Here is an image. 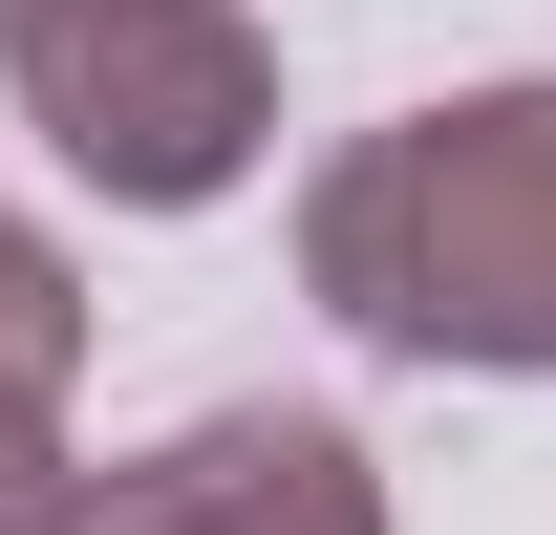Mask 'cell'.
Listing matches in <instances>:
<instances>
[{
  "instance_id": "1",
  "label": "cell",
  "mask_w": 556,
  "mask_h": 535,
  "mask_svg": "<svg viewBox=\"0 0 556 535\" xmlns=\"http://www.w3.org/2000/svg\"><path fill=\"white\" fill-rule=\"evenodd\" d=\"M300 300L386 364H492L556 386V86H450L407 129L321 150L300 194Z\"/></svg>"
},
{
  "instance_id": "2",
  "label": "cell",
  "mask_w": 556,
  "mask_h": 535,
  "mask_svg": "<svg viewBox=\"0 0 556 535\" xmlns=\"http://www.w3.org/2000/svg\"><path fill=\"white\" fill-rule=\"evenodd\" d=\"M0 86L108 214H214L278 150L257 0H0Z\"/></svg>"
},
{
  "instance_id": "3",
  "label": "cell",
  "mask_w": 556,
  "mask_h": 535,
  "mask_svg": "<svg viewBox=\"0 0 556 535\" xmlns=\"http://www.w3.org/2000/svg\"><path fill=\"white\" fill-rule=\"evenodd\" d=\"M86 535H386V471H364L343 407H214V428L108 471Z\"/></svg>"
},
{
  "instance_id": "4",
  "label": "cell",
  "mask_w": 556,
  "mask_h": 535,
  "mask_svg": "<svg viewBox=\"0 0 556 535\" xmlns=\"http://www.w3.org/2000/svg\"><path fill=\"white\" fill-rule=\"evenodd\" d=\"M65 364H86V278L0 214V386H43V407H65Z\"/></svg>"
},
{
  "instance_id": "5",
  "label": "cell",
  "mask_w": 556,
  "mask_h": 535,
  "mask_svg": "<svg viewBox=\"0 0 556 535\" xmlns=\"http://www.w3.org/2000/svg\"><path fill=\"white\" fill-rule=\"evenodd\" d=\"M86 514H108V471L65 450V407L0 386V535H86Z\"/></svg>"
}]
</instances>
